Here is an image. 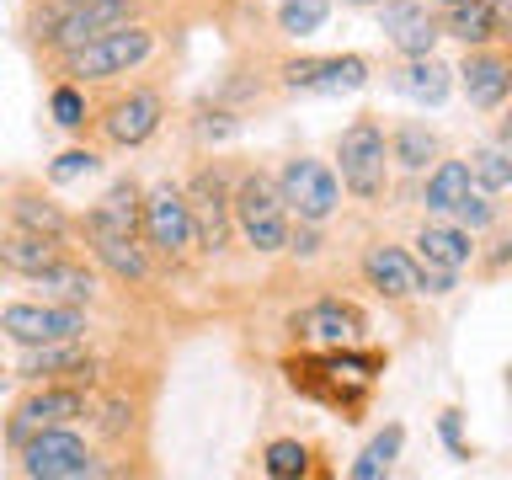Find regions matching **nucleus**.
<instances>
[{
  "instance_id": "dca6fc26",
  "label": "nucleus",
  "mask_w": 512,
  "mask_h": 480,
  "mask_svg": "<svg viewBox=\"0 0 512 480\" xmlns=\"http://www.w3.org/2000/svg\"><path fill=\"white\" fill-rule=\"evenodd\" d=\"M379 11V32L390 38V48L400 59L432 54L438 48V16H432V0H374Z\"/></svg>"
},
{
  "instance_id": "ea45409f",
  "label": "nucleus",
  "mask_w": 512,
  "mask_h": 480,
  "mask_svg": "<svg viewBox=\"0 0 512 480\" xmlns=\"http://www.w3.org/2000/svg\"><path fill=\"white\" fill-rule=\"evenodd\" d=\"M491 11L502 16V22H512V0H491Z\"/></svg>"
},
{
  "instance_id": "2f4dec72",
  "label": "nucleus",
  "mask_w": 512,
  "mask_h": 480,
  "mask_svg": "<svg viewBox=\"0 0 512 480\" xmlns=\"http://www.w3.org/2000/svg\"><path fill=\"white\" fill-rule=\"evenodd\" d=\"M315 448L310 443H299V438H272L267 448H262V475H272V480H304L315 470Z\"/></svg>"
},
{
  "instance_id": "c9c22d12",
  "label": "nucleus",
  "mask_w": 512,
  "mask_h": 480,
  "mask_svg": "<svg viewBox=\"0 0 512 480\" xmlns=\"http://www.w3.org/2000/svg\"><path fill=\"white\" fill-rule=\"evenodd\" d=\"M448 219L464 224L470 235H480V230H496V224H502V198H496V192H486V187H470Z\"/></svg>"
},
{
  "instance_id": "f3484780",
  "label": "nucleus",
  "mask_w": 512,
  "mask_h": 480,
  "mask_svg": "<svg viewBox=\"0 0 512 480\" xmlns=\"http://www.w3.org/2000/svg\"><path fill=\"white\" fill-rule=\"evenodd\" d=\"M16 379H22V384H38V379H75V384H91V379H96V358H91L86 336L38 342V347H22V358H16Z\"/></svg>"
},
{
  "instance_id": "1a4fd4ad",
  "label": "nucleus",
  "mask_w": 512,
  "mask_h": 480,
  "mask_svg": "<svg viewBox=\"0 0 512 480\" xmlns=\"http://www.w3.org/2000/svg\"><path fill=\"white\" fill-rule=\"evenodd\" d=\"M139 240H144V251H150V262H160V267H187L192 256H198V246H192V219H187L182 182L144 187Z\"/></svg>"
},
{
  "instance_id": "f8f14e48",
  "label": "nucleus",
  "mask_w": 512,
  "mask_h": 480,
  "mask_svg": "<svg viewBox=\"0 0 512 480\" xmlns=\"http://www.w3.org/2000/svg\"><path fill=\"white\" fill-rule=\"evenodd\" d=\"M91 320L86 310L70 304H48V299H16L0 304V336L16 347H38V342H64V336H86Z\"/></svg>"
},
{
  "instance_id": "cd10ccee",
  "label": "nucleus",
  "mask_w": 512,
  "mask_h": 480,
  "mask_svg": "<svg viewBox=\"0 0 512 480\" xmlns=\"http://www.w3.org/2000/svg\"><path fill=\"white\" fill-rule=\"evenodd\" d=\"M374 80V64L363 54H320L315 59V75L304 80L299 96H352Z\"/></svg>"
},
{
  "instance_id": "58836bf2",
  "label": "nucleus",
  "mask_w": 512,
  "mask_h": 480,
  "mask_svg": "<svg viewBox=\"0 0 512 480\" xmlns=\"http://www.w3.org/2000/svg\"><path fill=\"white\" fill-rule=\"evenodd\" d=\"M438 438H443V448H448V454H454L459 464H470V459H475V454H470V443H464V432H459V411H454V406L438 416Z\"/></svg>"
},
{
  "instance_id": "4be33fe9",
  "label": "nucleus",
  "mask_w": 512,
  "mask_h": 480,
  "mask_svg": "<svg viewBox=\"0 0 512 480\" xmlns=\"http://www.w3.org/2000/svg\"><path fill=\"white\" fill-rule=\"evenodd\" d=\"M80 240H86L96 272H107V278H118V283H150L155 262H150V251H144L139 235H96V230H80Z\"/></svg>"
},
{
  "instance_id": "2eb2a0df",
  "label": "nucleus",
  "mask_w": 512,
  "mask_h": 480,
  "mask_svg": "<svg viewBox=\"0 0 512 480\" xmlns=\"http://www.w3.org/2000/svg\"><path fill=\"white\" fill-rule=\"evenodd\" d=\"M139 16H144V0H75L70 16H64L59 32H54V43L43 48V59H59V54H70V48L102 38V32H112V27L139 22Z\"/></svg>"
},
{
  "instance_id": "423d86ee",
  "label": "nucleus",
  "mask_w": 512,
  "mask_h": 480,
  "mask_svg": "<svg viewBox=\"0 0 512 480\" xmlns=\"http://www.w3.org/2000/svg\"><path fill=\"white\" fill-rule=\"evenodd\" d=\"M11 454H16V475H27V480H96V475H112L102 448L86 443L75 427H43V432H32V438L16 443Z\"/></svg>"
},
{
  "instance_id": "7ed1b4c3",
  "label": "nucleus",
  "mask_w": 512,
  "mask_h": 480,
  "mask_svg": "<svg viewBox=\"0 0 512 480\" xmlns=\"http://www.w3.org/2000/svg\"><path fill=\"white\" fill-rule=\"evenodd\" d=\"M155 48H160V32L144 22H128V27H112L102 32V38H91V43H80L70 48V54H59L54 59V75L59 80H75V86H112V80H128V75H139L144 64L155 59Z\"/></svg>"
},
{
  "instance_id": "7c9ffc66",
  "label": "nucleus",
  "mask_w": 512,
  "mask_h": 480,
  "mask_svg": "<svg viewBox=\"0 0 512 480\" xmlns=\"http://www.w3.org/2000/svg\"><path fill=\"white\" fill-rule=\"evenodd\" d=\"M272 22H278V32L288 43H304V38H315V32L331 22V0H278Z\"/></svg>"
},
{
  "instance_id": "4468645a",
  "label": "nucleus",
  "mask_w": 512,
  "mask_h": 480,
  "mask_svg": "<svg viewBox=\"0 0 512 480\" xmlns=\"http://www.w3.org/2000/svg\"><path fill=\"white\" fill-rule=\"evenodd\" d=\"M0 224L11 230H38L48 240H75V219L54 192H43L38 182H6L0 192Z\"/></svg>"
},
{
  "instance_id": "c756f323",
  "label": "nucleus",
  "mask_w": 512,
  "mask_h": 480,
  "mask_svg": "<svg viewBox=\"0 0 512 480\" xmlns=\"http://www.w3.org/2000/svg\"><path fill=\"white\" fill-rule=\"evenodd\" d=\"M464 166H470L475 187H486V192H496V198H502V192L512 187V144H502V139H480V144H470Z\"/></svg>"
},
{
  "instance_id": "c85d7f7f",
  "label": "nucleus",
  "mask_w": 512,
  "mask_h": 480,
  "mask_svg": "<svg viewBox=\"0 0 512 480\" xmlns=\"http://www.w3.org/2000/svg\"><path fill=\"white\" fill-rule=\"evenodd\" d=\"M400 448H406V427L390 422L384 432H374V438H368V443L358 448V459L347 464V475H352V480H384V475L395 470Z\"/></svg>"
},
{
  "instance_id": "ddd939ff",
  "label": "nucleus",
  "mask_w": 512,
  "mask_h": 480,
  "mask_svg": "<svg viewBox=\"0 0 512 480\" xmlns=\"http://www.w3.org/2000/svg\"><path fill=\"white\" fill-rule=\"evenodd\" d=\"M459 91L464 102H470L475 112H486V118H496V112L507 107L512 96V59H507V43H480V48H464L459 59Z\"/></svg>"
},
{
  "instance_id": "473e14b6",
  "label": "nucleus",
  "mask_w": 512,
  "mask_h": 480,
  "mask_svg": "<svg viewBox=\"0 0 512 480\" xmlns=\"http://www.w3.org/2000/svg\"><path fill=\"white\" fill-rule=\"evenodd\" d=\"M86 112H91V91L75 86V80H54V91H48V118H54V128L80 134V128H86Z\"/></svg>"
},
{
  "instance_id": "72a5a7b5",
  "label": "nucleus",
  "mask_w": 512,
  "mask_h": 480,
  "mask_svg": "<svg viewBox=\"0 0 512 480\" xmlns=\"http://www.w3.org/2000/svg\"><path fill=\"white\" fill-rule=\"evenodd\" d=\"M235 139H240V112L214 107V102H203L198 112H192V144L214 150V144H235Z\"/></svg>"
},
{
  "instance_id": "393cba45",
  "label": "nucleus",
  "mask_w": 512,
  "mask_h": 480,
  "mask_svg": "<svg viewBox=\"0 0 512 480\" xmlns=\"http://www.w3.org/2000/svg\"><path fill=\"white\" fill-rule=\"evenodd\" d=\"M70 251V240H48L38 230H11V224H0V272H11V278H38L59 262V256Z\"/></svg>"
},
{
  "instance_id": "f03ea898",
  "label": "nucleus",
  "mask_w": 512,
  "mask_h": 480,
  "mask_svg": "<svg viewBox=\"0 0 512 480\" xmlns=\"http://www.w3.org/2000/svg\"><path fill=\"white\" fill-rule=\"evenodd\" d=\"M171 118V96L155 80H112L102 96H91L86 134L96 150H139L160 134V123Z\"/></svg>"
},
{
  "instance_id": "4c0bfd02",
  "label": "nucleus",
  "mask_w": 512,
  "mask_h": 480,
  "mask_svg": "<svg viewBox=\"0 0 512 480\" xmlns=\"http://www.w3.org/2000/svg\"><path fill=\"white\" fill-rule=\"evenodd\" d=\"M486 262H480V256H475V262H480V272H486V278H502V272H507V262H512V235H507V224H496V235L486 240Z\"/></svg>"
},
{
  "instance_id": "b1692460",
  "label": "nucleus",
  "mask_w": 512,
  "mask_h": 480,
  "mask_svg": "<svg viewBox=\"0 0 512 480\" xmlns=\"http://www.w3.org/2000/svg\"><path fill=\"white\" fill-rule=\"evenodd\" d=\"M38 299H48V304H70V310H91L96 304V288H102V272L96 267H86L75 251H64L48 272H38Z\"/></svg>"
},
{
  "instance_id": "79ce46f5",
  "label": "nucleus",
  "mask_w": 512,
  "mask_h": 480,
  "mask_svg": "<svg viewBox=\"0 0 512 480\" xmlns=\"http://www.w3.org/2000/svg\"><path fill=\"white\" fill-rule=\"evenodd\" d=\"M0 384H6V368H0Z\"/></svg>"
},
{
  "instance_id": "39448f33",
  "label": "nucleus",
  "mask_w": 512,
  "mask_h": 480,
  "mask_svg": "<svg viewBox=\"0 0 512 480\" xmlns=\"http://www.w3.org/2000/svg\"><path fill=\"white\" fill-rule=\"evenodd\" d=\"M230 224H235V235L246 240L256 256H283L294 219H288V208H283V198H278L272 171L246 166V171L230 182Z\"/></svg>"
},
{
  "instance_id": "f257e3e1",
  "label": "nucleus",
  "mask_w": 512,
  "mask_h": 480,
  "mask_svg": "<svg viewBox=\"0 0 512 480\" xmlns=\"http://www.w3.org/2000/svg\"><path fill=\"white\" fill-rule=\"evenodd\" d=\"M283 374L299 395H310L320 406L342 411L347 422H358L368 406V390L384 374V352H358V342L352 347H310L304 358H288Z\"/></svg>"
},
{
  "instance_id": "6e6552de",
  "label": "nucleus",
  "mask_w": 512,
  "mask_h": 480,
  "mask_svg": "<svg viewBox=\"0 0 512 480\" xmlns=\"http://www.w3.org/2000/svg\"><path fill=\"white\" fill-rule=\"evenodd\" d=\"M86 411H91V384L38 379V384H27V390L16 395V406L6 416V427H0V438H6V448H16L22 438H32V432H43V427H75Z\"/></svg>"
},
{
  "instance_id": "aec40b11",
  "label": "nucleus",
  "mask_w": 512,
  "mask_h": 480,
  "mask_svg": "<svg viewBox=\"0 0 512 480\" xmlns=\"http://www.w3.org/2000/svg\"><path fill=\"white\" fill-rule=\"evenodd\" d=\"M432 16H438L443 38H454L464 48L507 43V22L491 11V0H432Z\"/></svg>"
},
{
  "instance_id": "9b49d317",
  "label": "nucleus",
  "mask_w": 512,
  "mask_h": 480,
  "mask_svg": "<svg viewBox=\"0 0 512 480\" xmlns=\"http://www.w3.org/2000/svg\"><path fill=\"white\" fill-rule=\"evenodd\" d=\"M288 336H294L299 347H352L368 336V315L342 294H320V299L304 304V310L288 315Z\"/></svg>"
},
{
  "instance_id": "5701e85b",
  "label": "nucleus",
  "mask_w": 512,
  "mask_h": 480,
  "mask_svg": "<svg viewBox=\"0 0 512 480\" xmlns=\"http://www.w3.org/2000/svg\"><path fill=\"white\" fill-rule=\"evenodd\" d=\"M139 203H144V187L134 176H118L102 198L91 203L86 219H75V235L80 230H96V235H139Z\"/></svg>"
},
{
  "instance_id": "9d476101",
  "label": "nucleus",
  "mask_w": 512,
  "mask_h": 480,
  "mask_svg": "<svg viewBox=\"0 0 512 480\" xmlns=\"http://www.w3.org/2000/svg\"><path fill=\"white\" fill-rule=\"evenodd\" d=\"M272 182H278V198L288 208V219L299 224H331L342 214V182H336L331 160L320 155H288L278 171H272Z\"/></svg>"
},
{
  "instance_id": "e433bc0d",
  "label": "nucleus",
  "mask_w": 512,
  "mask_h": 480,
  "mask_svg": "<svg viewBox=\"0 0 512 480\" xmlns=\"http://www.w3.org/2000/svg\"><path fill=\"white\" fill-rule=\"evenodd\" d=\"M454 288H459V272L416 262V299H448V294H454Z\"/></svg>"
},
{
  "instance_id": "a211bd4d",
  "label": "nucleus",
  "mask_w": 512,
  "mask_h": 480,
  "mask_svg": "<svg viewBox=\"0 0 512 480\" xmlns=\"http://www.w3.org/2000/svg\"><path fill=\"white\" fill-rule=\"evenodd\" d=\"M358 278L374 288L384 304H400V299H416V256L395 240H368L358 251Z\"/></svg>"
},
{
  "instance_id": "412c9836",
  "label": "nucleus",
  "mask_w": 512,
  "mask_h": 480,
  "mask_svg": "<svg viewBox=\"0 0 512 480\" xmlns=\"http://www.w3.org/2000/svg\"><path fill=\"white\" fill-rule=\"evenodd\" d=\"M384 80H390V91H400V96H406V102H416V107H443L448 91H454V70H448L438 54L395 59L390 70H384Z\"/></svg>"
},
{
  "instance_id": "0eeeda50",
  "label": "nucleus",
  "mask_w": 512,
  "mask_h": 480,
  "mask_svg": "<svg viewBox=\"0 0 512 480\" xmlns=\"http://www.w3.org/2000/svg\"><path fill=\"white\" fill-rule=\"evenodd\" d=\"M230 166L224 160H198L192 176L182 182V198H187V219H192V246L208 262H219L235 240V224H230Z\"/></svg>"
},
{
  "instance_id": "f704fd0d",
  "label": "nucleus",
  "mask_w": 512,
  "mask_h": 480,
  "mask_svg": "<svg viewBox=\"0 0 512 480\" xmlns=\"http://www.w3.org/2000/svg\"><path fill=\"white\" fill-rule=\"evenodd\" d=\"M102 160H107V150H96V144H75V150H64V155L48 160V182H54V187L86 182V176L102 171Z\"/></svg>"
},
{
  "instance_id": "a19ab883",
  "label": "nucleus",
  "mask_w": 512,
  "mask_h": 480,
  "mask_svg": "<svg viewBox=\"0 0 512 480\" xmlns=\"http://www.w3.org/2000/svg\"><path fill=\"white\" fill-rule=\"evenodd\" d=\"M342 6H374V0H342Z\"/></svg>"
},
{
  "instance_id": "20e7f679",
  "label": "nucleus",
  "mask_w": 512,
  "mask_h": 480,
  "mask_svg": "<svg viewBox=\"0 0 512 480\" xmlns=\"http://www.w3.org/2000/svg\"><path fill=\"white\" fill-rule=\"evenodd\" d=\"M331 171L352 203L379 208L390 198V144H384L379 112H358L331 144Z\"/></svg>"
},
{
  "instance_id": "6ab92c4d",
  "label": "nucleus",
  "mask_w": 512,
  "mask_h": 480,
  "mask_svg": "<svg viewBox=\"0 0 512 480\" xmlns=\"http://www.w3.org/2000/svg\"><path fill=\"white\" fill-rule=\"evenodd\" d=\"M411 256L416 262H427V267H448V272H464V267H475V256H480V246H475V235L464 230V224H454V219H422L416 224V235H411Z\"/></svg>"
},
{
  "instance_id": "a878e982",
  "label": "nucleus",
  "mask_w": 512,
  "mask_h": 480,
  "mask_svg": "<svg viewBox=\"0 0 512 480\" xmlns=\"http://www.w3.org/2000/svg\"><path fill=\"white\" fill-rule=\"evenodd\" d=\"M384 144H390V171H406V176H422L432 160L443 155V134L422 118H400L384 128Z\"/></svg>"
},
{
  "instance_id": "bb28decb",
  "label": "nucleus",
  "mask_w": 512,
  "mask_h": 480,
  "mask_svg": "<svg viewBox=\"0 0 512 480\" xmlns=\"http://www.w3.org/2000/svg\"><path fill=\"white\" fill-rule=\"evenodd\" d=\"M470 187H475V176H470V166H464V155H438L422 171V192H416V203H422L432 219H448Z\"/></svg>"
}]
</instances>
